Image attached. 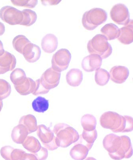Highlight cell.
Listing matches in <instances>:
<instances>
[{
  "label": "cell",
  "instance_id": "obj_1",
  "mask_svg": "<svg viewBox=\"0 0 133 160\" xmlns=\"http://www.w3.org/2000/svg\"><path fill=\"white\" fill-rule=\"evenodd\" d=\"M103 145L113 159L129 158L133 155L131 140L127 136L120 137L114 134H109L104 138Z\"/></svg>",
  "mask_w": 133,
  "mask_h": 160
},
{
  "label": "cell",
  "instance_id": "obj_2",
  "mask_svg": "<svg viewBox=\"0 0 133 160\" xmlns=\"http://www.w3.org/2000/svg\"><path fill=\"white\" fill-rule=\"evenodd\" d=\"M53 132L58 148H66L78 141L80 135L76 130L66 124L58 123L54 126Z\"/></svg>",
  "mask_w": 133,
  "mask_h": 160
},
{
  "label": "cell",
  "instance_id": "obj_3",
  "mask_svg": "<svg viewBox=\"0 0 133 160\" xmlns=\"http://www.w3.org/2000/svg\"><path fill=\"white\" fill-rule=\"evenodd\" d=\"M104 36L98 34L88 41L87 48L91 54H96L102 59H105L111 55L112 48Z\"/></svg>",
  "mask_w": 133,
  "mask_h": 160
},
{
  "label": "cell",
  "instance_id": "obj_4",
  "mask_svg": "<svg viewBox=\"0 0 133 160\" xmlns=\"http://www.w3.org/2000/svg\"><path fill=\"white\" fill-rule=\"evenodd\" d=\"M108 14L102 8H95L86 11L83 15L82 23L86 30L92 31L106 21Z\"/></svg>",
  "mask_w": 133,
  "mask_h": 160
},
{
  "label": "cell",
  "instance_id": "obj_5",
  "mask_svg": "<svg viewBox=\"0 0 133 160\" xmlns=\"http://www.w3.org/2000/svg\"><path fill=\"white\" fill-rule=\"evenodd\" d=\"M123 119V116L117 112L108 111L101 115L100 123L103 128L111 129L114 132H120Z\"/></svg>",
  "mask_w": 133,
  "mask_h": 160
},
{
  "label": "cell",
  "instance_id": "obj_6",
  "mask_svg": "<svg viewBox=\"0 0 133 160\" xmlns=\"http://www.w3.org/2000/svg\"><path fill=\"white\" fill-rule=\"evenodd\" d=\"M71 54L65 48L58 50L53 55L52 68L54 71L61 72L67 69L71 59Z\"/></svg>",
  "mask_w": 133,
  "mask_h": 160
},
{
  "label": "cell",
  "instance_id": "obj_7",
  "mask_svg": "<svg viewBox=\"0 0 133 160\" xmlns=\"http://www.w3.org/2000/svg\"><path fill=\"white\" fill-rule=\"evenodd\" d=\"M37 135L47 149L52 151L58 148L56 143V138L54 132L49 128L44 125H38Z\"/></svg>",
  "mask_w": 133,
  "mask_h": 160
},
{
  "label": "cell",
  "instance_id": "obj_8",
  "mask_svg": "<svg viewBox=\"0 0 133 160\" xmlns=\"http://www.w3.org/2000/svg\"><path fill=\"white\" fill-rule=\"evenodd\" d=\"M0 18L4 22L15 25L21 23L23 15L22 11L12 6H6L0 10Z\"/></svg>",
  "mask_w": 133,
  "mask_h": 160
},
{
  "label": "cell",
  "instance_id": "obj_9",
  "mask_svg": "<svg viewBox=\"0 0 133 160\" xmlns=\"http://www.w3.org/2000/svg\"><path fill=\"white\" fill-rule=\"evenodd\" d=\"M111 19L119 25L126 26L130 21V15L127 7L124 4L119 3L114 5L110 12Z\"/></svg>",
  "mask_w": 133,
  "mask_h": 160
},
{
  "label": "cell",
  "instance_id": "obj_10",
  "mask_svg": "<svg viewBox=\"0 0 133 160\" xmlns=\"http://www.w3.org/2000/svg\"><path fill=\"white\" fill-rule=\"evenodd\" d=\"M61 72H57L52 68L47 69L41 76L40 81L44 88L50 90L56 88L60 82Z\"/></svg>",
  "mask_w": 133,
  "mask_h": 160
},
{
  "label": "cell",
  "instance_id": "obj_11",
  "mask_svg": "<svg viewBox=\"0 0 133 160\" xmlns=\"http://www.w3.org/2000/svg\"><path fill=\"white\" fill-rule=\"evenodd\" d=\"M102 62V58L99 55L91 54L85 57L82 60L81 67L86 72H93L101 68Z\"/></svg>",
  "mask_w": 133,
  "mask_h": 160
},
{
  "label": "cell",
  "instance_id": "obj_12",
  "mask_svg": "<svg viewBox=\"0 0 133 160\" xmlns=\"http://www.w3.org/2000/svg\"><path fill=\"white\" fill-rule=\"evenodd\" d=\"M129 71L126 67L116 66L110 71V78L114 82L121 84L125 82L129 76Z\"/></svg>",
  "mask_w": 133,
  "mask_h": 160
},
{
  "label": "cell",
  "instance_id": "obj_13",
  "mask_svg": "<svg viewBox=\"0 0 133 160\" xmlns=\"http://www.w3.org/2000/svg\"><path fill=\"white\" fill-rule=\"evenodd\" d=\"M16 64L17 60L15 56L5 51L3 55L0 57V75L12 71Z\"/></svg>",
  "mask_w": 133,
  "mask_h": 160
},
{
  "label": "cell",
  "instance_id": "obj_14",
  "mask_svg": "<svg viewBox=\"0 0 133 160\" xmlns=\"http://www.w3.org/2000/svg\"><path fill=\"white\" fill-rule=\"evenodd\" d=\"M41 53L40 47L31 42L26 46L22 54L27 62L33 63L39 60Z\"/></svg>",
  "mask_w": 133,
  "mask_h": 160
},
{
  "label": "cell",
  "instance_id": "obj_15",
  "mask_svg": "<svg viewBox=\"0 0 133 160\" xmlns=\"http://www.w3.org/2000/svg\"><path fill=\"white\" fill-rule=\"evenodd\" d=\"M118 41L124 45H129L133 41V20H130L128 25L120 28V34L117 38Z\"/></svg>",
  "mask_w": 133,
  "mask_h": 160
},
{
  "label": "cell",
  "instance_id": "obj_16",
  "mask_svg": "<svg viewBox=\"0 0 133 160\" xmlns=\"http://www.w3.org/2000/svg\"><path fill=\"white\" fill-rule=\"evenodd\" d=\"M58 46V40L55 35L48 34L43 38L41 47L44 52L51 53L55 51Z\"/></svg>",
  "mask_w": 133,
  "mask_h": 160
},
{
  "label": "cell",
  "instance_id": "obj_17",
  "mask_svg": "<svg viewBox=\"0 0 133 160\" xmlns=\"http://www.w3.org/2000/svg\"><path fill=\"white\" fill-rule=\"evenodd\" d=\"M28 134L26 127L22 124H19L12 129L11 138L13 142L17 144H22Z\"/></svg>",
  "mask_w": 133,
  "mask_h": 160
},
{
  "label": "cell",
  "instance_id": "obj_18",
  "mask_svg": "<svg viewBox=\"0 0 133 160\" xmlns=\"http://www.w3.org/2000/svg\"><path fill=\"white\" fill-rule=\"evenodd\" d=\"M66 80L68 85L76 87L81 85L83 80L82 71L78 68L70 70L66 74Z\"/></svg>",
  "mask_w": 133,
  "mask_h": 160
},
{
  "label": "cell",
  "instance_id": "obj_19",
  "mask_svg": "<svg viewBox=\"0 0 133 160\" xmlns=\"http://www.w3.org/2000/svg\"><path fill=\"white\" fill-rule=\"evenodd\" d=\"M89 151L86 146L77 142L71 148L70 155L74 160H84L86 158Z\"/></svg>",
  "mask_w": 133,
  "mask_h": 160
},
{
  "label": "cell",
  "instance_id": "obj_20",
  "mask_svg": "<svg viewBox=\"0 0 133 160\" xmlns=\"http://www.w3.org/2000/svg\"><path fill=\"white\" fill-rule=\"evenodd\" d=\"M98 137L96 129L92 131H86L83 130L82 134L80 136L78 143L86 146L89 150L92 148L94 143Z\"/></svg>",
  "mask_w": 133,
  "mask_h": 160
},
{
  "label": "cell",
  "instance_id": "obj_21",
  "mask_svg": "<svg viewBox=\"0 0 133 160\" xmlns=\"http://www.w3.org/2000/svg\"><path fill=\"white\" fill-rule=\"evenodd\" d=\"M101 31L102 35L109 41L115 39L119 36L120 28L115 24L111 23L104 25Z\"/></svg>",
  "mask_w": 133,
  "mask_h": 160
},
{
  "label": "cell",
  "instance_id": "obj_22",
  "mask_svg": "<svg viewBox=\"0 0 133 160\" xmlns=\"http://www.w3.org/2000/svg\"><path fill=\"white\" fill-rule=\"evenodd\" d=\"M35 82L32 78H27L24 83L18 86H14L16 90L20 95L25 96L32 93L35 90Z\"/></svg>",
  "mask_w": 133,
  "mask_h": 160
},
{
  "label": "cell",
  "instance_id": "obj_23",
  "mask_svg": "<svg viewBox=\"0 0 133 160\" xmlns=\"http://www.w3.org/2000/svg\"><path fill=\"white\" fill-rule=\"evenodd\" d=\"M19 124H22L26 127L28 133L31 134L37 131V120L35 117L32 115L23 116L20 118Z\"/></svg>",
  "mask_w": 133,
  "mask_h": 160
},
{
  "label": "cell",
  "instance_id": "obj_24",
  "mask_svg": "<svg viewBox=\"0 0 133 160\" xmlns=\"http://www.w3.org/2000/svg\"><path fill=\"white\" fill-rule=\"evenodd\" d=\"M22 145L24 148L33 154L38 152L41 148L39 141L33 136H27Z\"/></svg>",
  "mask_w": 133,
  "mask_h": 160
},
{
  "label": "cell",
  "instance_id": "obj_25",
  "mask_svg": "<svg viewBox=\"0 0 133 160\" xmlns=\"http://www.w3.org/2000/svg\"><path fill=\"white\" fill-rule=\"evenodd\" d=\"M81 125L84 130L92 131L96 129L97 124L96 118L92 115L86 114L81 118Z\"/></svg>",
  "mask_w": 133,
  "mask_h": 160
},
{
  "label": "cell",
  "instance_id": "obj_26",
  "mask_svg": "<svg viewBox=\"0 0 133 160\" xmlns=\"http://www.w3.org/2000/svg\"><path fill=\"white\" fill-rule=\"evenodd\" d=\"M21 11L23 18L20 25L29 27L35 23L37 18V14L35 11L28 9H24Z\"/></svg>",
  "mask_w": 133,
  "mask_h": 160
},
{
  "label": "cell",
  "instance_id": "obj_27",
  "mask_svg": "<svg viewBox=\"0 0 133 160\" xmlns=\"http://www.w3.org/2000/svg\"><path fill=\"white\" fill-rule=\"evenodd\" d=\"M27 78L25 71L20 68L14 70L10 75V79L14 86L22 85L25 82Z\"/></svg>",
  "mask_w": 133,
  "mask_h": 160
},
{
  "label": "cell",
  "instance_id": "obj_28",
  "mask_svg": "<svg viewBox=\"0 0 133 160\" xmlns=\"http://www.w3.org/2000/svg\"><path fill=\"white\" fill-rule=\"evenodd\" d=\"M32 105L34 111L40 113H44L49 108V101L43 97H38L34 100Z\"/></svg>",
  "mask_w": 133,
  "mask_h": 160
},
{
  "label": "cell",
  "instance_id": "obj_29",
  "mask_svg": "<svg viewBox=\"0 0 133 160\" xmlns=\"http://www.w3.org/2000/svg\"><path fill=\"white\" fill-rule=\"evenodd\" d=\"M110 78L109 72L106 70L100 68L96 71L95 80L97 85L101 86L106 85L109 81Z\"/></svg>",
  "mask_w": 133,
  "mask_h": 160
},
{
  "label": "cell",
  "instance_id": "obj_30",
  "mask_svg": "<svg viewBox=\"0 0 133 160\" xmlns=\"http://www.w3.org/2000/svg\"><path fill=\"white\" fill-rule=\"evenodd\" d=\"M31 43L25 36L18 35L14 38L12 41L13 48L18 52L22 54L23 50L26 46Z\"/></svg>",
  "mask_w": 133,
  "mask_h": 160
},
{
  "label": "cell",
  "instance_id": "obj_31",
  "mask_svg": "<svg viewBox=\"0 0 133 160\" xmlns=\"http://www.w3.org/2000/svg\"><path fill=\"white\" fill-rule=\"evenodd\" d=\"M11 92V86L5 80L0 79V100L7 98Z\"/></svg>",
  "mask_w": 133,
  "mask_h": 160
},
{
  "label": "cell",
  "instance_id": "obj_32",
  "mask_svg": "<svg viewBox=\"0 0 133 160\" xmlns=\"http://www.w3.org/2000/svg\"><path fill=\"white\" fill-rule=\"evenodd\" d=\"M123 122L120 132H130L133 130L132 118L129 116H123Z\"/></svg>",
  "mask_w": 133,
  "mask_h": 160
},
{
  "label": "cell",
  "instance_id": "obj_33",
  "mask_svg": "<svg viewBox=\"0 0 133 160\" xmlns=\"http://www.w3.org/2000/svg\"><path fill=\"white\" fill-rule=\"evenodd\" d=\"M11 2L14 5L17 6L26 7L31 8H35L38 4V1L37 0H16L11 1Z\"/></svg>",
  "mask_w": 133,
  "mask_h": 160
},
{
  "label": "cell",
  "instance_id": "obj_34",
  "mask_svg": "<svg viewBox=\"0 0 133 160\" xmlns=\"http://www.w3.org/2000/svg\"><path fill=\"white\" fill-rule=\"evenodd\" d=\"M35 82V90L32 93L33 95L35 96L44 95L49 92L50 90L46 89L41 84L40 79H37Z\"/></svg>",
  "mask_w": 133,
  "mask_h": 160
},
{
  "label": "cell",
  "instance_id": "obj_35",
  "mask_svg": "<svg viewBox=\"0 0 133 160\" xmlns=\"http://www.w3.org/2000/svg\"><path fill=\"white\" fill-rule=\"evenodd\" d=\"M14 149V148L10 146H5L2 147L0 151L1 156L5 160H11V153Z\"/></svg>",
  "mask_w": 133,
  "mask_h": 160
},
{
  "label": "cell",
  "instance_id": "obj_36",
  "mask_svg": "<svg viewBox=\"0 0 133 160\" xmlns=\"http://www.w3.org/2000/svg\"><path fill=\"white\" fill-rule=\"evenodd\" d=\"M25 152L23 150L19 149H14L13 150L11 153V160H21L23 155L25 154Z\"/></svg>",
  "mask_w": 133,
  "mask_h": 160
},
{
  "label": "cell",
  "instance_id": "obj_37",
  "mask_svg": "<svg viewBox=\"0 0 133 160\" xmlns=\"http://www.w3.org/2000/svg\"><path fill=\"white\" fill-rule=\"evenodd\" d=\"M34 155L37 157L38 160H46L48 157V150L44 147H41V149Z\"/></svg>",
  "mask_w": 133,
  "mask_h": 160
},
{
  "label": "cell",
  "instance_id": "obj_38",
  "mask_svg": "<svg viewBox=\"0 0 133 160\" xmlns=\"http://www.w3.org/2000/svg\"><path fill=\"white\" fill-rule=\"evenodd\" d=\"M21 160H38L37 157L34 154L25 153L23 155Z\"/></svg>",
  "mask_w": 133,
  "mask_h": 160
},
{
  "label": "cell",
  "instance_id": "obj_39",
  "mask_svg": "<svg viewBox=\"0 0 133 160\" xmlns=\"http://www.w3.org/2000/svg\"><path fill=\"white\" fill-rule=\"evenodd\" d=\"M43 5H56L61 2V1H41Z\"/></svg>",
  "mask_w": 133,
  "mask_h": 160
},
{
  "label": "cell",
  "instance_id": "obj_40",
  "mask_svg": "<svg viewBox=\"0 0 133 160\" xmlns=\"http://www.w3.org/2000/svg\"><path fill=\"white\" fill-rule=\"evenodd\" d=\"M5 31V25L2 22H0V36L3 35Z\"/></svg>",
  "mask_w": 133,
  "mask_h": 160
},
{
  "label": "cell",
  "instance_id": "obj_41",
  "mask_svg": "<svg viewBox=\"0 0 133 160\" xmlns=\"http://www.w3.org/2000/svg\"><path fill=\"white\" fill-rule=\"evenodd\" d=\"M5 51L4 49L2 41L0 40V57L3 55Z\"/></svg>",
  "mask_w": 133,
  "mask_h": 160
},
{
  "label": "cell",
  "instance_id": "obj_42",
  "mask_svg": "<svg viewBox=\"0 0 133 160\" xmlns=\"http://www.w3.org/2000/svg\"><path fill=\"white\" fill-rule=\"evenodd\" d=\"M3 107V101L2 100H0V112L1 111Z\"/></svg>",
  "mask_w": 133,
  "mask_h": 160
},
{
  "label": "cell",
  "instance_id": "obj_43",
  "mask_svg": "<svg viewBox=\"0 0 133 160\" xmlns=\"http://www.w3.org/2000/svg\"><path fill=\"white\" fill-rule=\"evenodd\" d=\"M85 160H97L95 159V158H91V157H89V158H87Z\"/></svg>",
  "mask_w": 133,
  "mask_h": 160
}]
</instances>
